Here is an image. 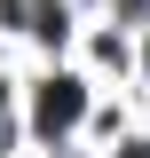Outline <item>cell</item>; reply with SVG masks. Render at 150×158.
I'll list each match as a JSON object with an SVG mask.
<instances>
[{"label":"cell","instance_id":"1","mask_svg":"<svg viewBox=\"0 0 150 158\" xmlns=\"http://www.w3.org/2000/svg\"><path fill=\"white\" fill-rule=\"evenodd\" d=\"M79 111H87L79 79H48V87H40V127H48V135H63V127H71Z\"/></svg>","mask_w":150,"mask_h":158}]
</instances>
